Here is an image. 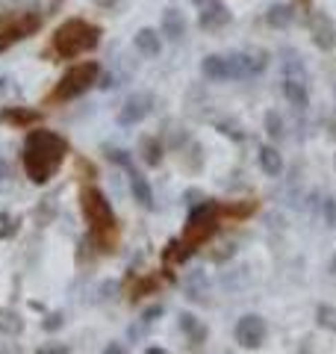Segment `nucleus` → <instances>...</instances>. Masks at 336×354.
<instances>
[{
	"instance_id": "f257e3e1",
	"label": "nucleus",
	"mask_w": 336,
	"mask_h": 354,
	"mask_svg": "<svg viewBox=\"0 0 336 354\" xmlns=\"http://www.w3.org/2000/svg\"><path fill=\"white\" fill-rule=\"evenodd\" d=\"M68 145L53 130H32L24 142V171L32 183L44 186L53 177V171L62 165Z\"/></svg>"
},
{
	"instance_id": "f03ea898",
	"label": "nucleus",
	"mask_w": 336,
	"mask_h": 354,
	"mask_svg": "<svg viewBox=\"0 0 336 354\" xmlns=\"http://www.w3.org/2000/svg\"><path fill=\"white\" fill-rule=\"evenodd\" d=\"M80 209L86 216V225L92 230V236L97 239V245L104 251L115 248V239H118V225H115V213L106 201V195L97 189V186H86L80 192Z\"/></svg>"
},
{
	"instance_id": "7ed1b4c3",
	"label": "nucleus",
	"mask_w": 336,
	"mask_h": 354,
	"mask_svg": "<svg viewBox=\"0 0 336 354\" xmlns=\"http://www.w3.org/2000/svg\"><path fill=\"white\" fill-rule=\"evenodd\" d=\"M97 41H100V30L95 24H88L83 18H71L53 32L50 48L59 53L62 59H74V57H80V53L95 50Z\"/></svg>"
},
{
	"instance_id": "20e7f679",
	"label": "nucleus",
	"mask_w": 336,
	"mask_h": 354,
	"mask_svg": "<svg viewBox=\"0 0 336 354\" xmlns=\"http://www.w3.org/2000/svg\"><path fill=\"white\" fill-rule=\"evenodd\" d=\"M221 225V204L218 201H200L198 207L189 209V218H186V225H183V236L180 242L186 248H198V245H204V242L209 236H216V230Z\"/></svg>"
},
{
	"instance_id": "39448f33",
	"label": "nucleus",
	"mask_w": 336,
	"mask_h": 354,
	"mask_svg": "<svg viewBox=\"0 0 336 354\" xmlns=\"http://www.w3.org/2000/svg\"><path fill=\"white\" fill-rule=\"evenodd\" d=\"M100 77V65L97 62H80L74 65V68L65 71V77L59 83H56V88L50 92L48 101H74V97H80L83 92H88Z\"/></svg>"
},
{
	"instance_id": "423d86ee",
	"label": "nucleus",
	"mask_w": 336,
	"mask_h": 354,
	"mask_svg": "<svg viewBox=\"0 0 336 354\" xmlns=\"http://www.w3.org/2000/svg\"><path fill=\"white\" fill-rule=\"evenodd\" d=\"M233 337H236L242 348L256 351V348H263V342L268 339V322L260 313H245L236 322V328H233Z\"/></svg>"
},
{
	"instance_id": "0eeeda50",
	"label": "nucleus",
	"mask_w": 336,
	"mask_h": 354,
	"mask_svg": "<svg viewBox=\"0 0 336 354\" xmlns=\"http://www.w3.org/2000/svg\"><path fill=\"white\" fill-rule=\"evenodd\" d=\"M151 109H153V95L151 92H136V95H130L124 106L118 109V124L121 127H133V124H139V121H144L151 115Z\"/></svg>"
},
{
	"instance_id": "6e6552de",
	"label": "nucleus",
	"mask_w": 336,
	"mask_h": 354,
	"mask_svg": "<svg viewBox=\"0 0 336 354\" xmlns=\"http://www.w3.org/2000/svg\"><path fill=\"white\" fill-rule=\"evenodd\" d=\"M310 36H312V44L319 50H333L336 48V24L330 15L324 12H312L310 15Z\"/></svg>"
},
{
	"instance_id": "1a4fd4ad",
	"label": "nucleus",
	"mask_w": 336,
	"mask_h": 354,
	"mask_svg": "<svg viewBox=\"0 0 336 354\" xmlns=\"http://www.w3.org/2000/svg\"><path fill=\"white\" fill-rule=\"evenodd\" d=\"M36 30H39V18L36 15H21V18H15L12 24H6L3 30H0V50H6L9 44H15L21 39L32 36Z\"/></svg>"
},
{
	"instance_id": "9d476101",
	"label": "nucleus",
	"mask_w": 336,
	"mask_h": 354,
	"mask_svg": "<svg viewBox=\"0 0 336 354\" xmlns=\"http://www.w3.org/2000/svg\"><path fill=\"white\" fill-rule=\"evenodd\" d=\"M198 24L204 30H209V32H216V30L230 24V9L224 6L221 0H209V3H204V9H200Z\"/></svg>"
},
{
	"instance_id": "9b49d317",
	"label": "nucleus",
	"mask_w": 336,
	"mask_h": 354,
	"mask_svg": "<svg viewBox=\"0 0 336 354\" xmlns=\"http://www.w3.org/2000/svg\"><path fill=\"white\" fill-rule=\"evenodd\" d=\"M283 97L295 109H307L310 106V92H307V80H295V77H283Z\"/></svg>"
},
{
	"instance_id": "f8f14e48",
	"label": "nucleus",
	"mask_w": 336,
	"mask_h": 354,
	"mask_svg": "<svg viewBox=\"0 0 336 354\" xmlns=\"http://www.w3.org/2000/svg\"><path fill=\"white\" fill-rule=\"evenodd\" d=\"M200 71H204L207 80H230V62L227 57H218V53H212V57H207L204 62H200Z\"/></svg>"
},
{
	"instance_id": "ddd939ff",
	"label": "nucleus",
	"mask_w": 336,
	"mask_h": 354,
	"mask_svg": "<svg viewBox=\"0 0 336 354\" xmlns=\"http://www.w3.org/2000/svg\"><path fill=\"white\" fill-rule=\"evenodd\" d=\"M180 330L189 337V342H192V348H198L200 342H207V325L200 322L198 316H192V313H180Z\"/></svg>"
},
{
	"instance_id": "4468645a",
	"label": "nucleus",
	"mask_w": 336,
	"mask_h": 354,
	"mask_svg": "<svg viewBox=\"0 0 336 354\" xmlns=\"http://www.w3.org/2000/svg\"><path fill=\"white\" fill-rule=\"evenodd\" d=\"M136 50L142 53V57H160V50H162V39H160V32L151 30V27H144L136 32Z\"/></svg>"
},
{
	"instance_id": "2eb2a0df",
	"label": "nucleus",
	"mask_w": 336,
	"mask_h": 354,
	"mask_svg": "<svg viewBox=\"0 0 336 354\" xmlns=\"http://www.w3.org/2000/svg\"><path fill=\"white\" fill-rule=\"evenodd\" d=\"M130 192H133V198H136L139 207L153 209V189H151V183L144 180L139 171H133V169H130Z\"/></svg>"
},
{
	"instance_id": "dca6fc26",
	"label": "nucleus",
	"mask_w": 336,
	"mask_h": 354,
	"mask_svg": "<svg viewBox=\"0 0 336 354\" xmlns=\"http://www.w3.org/2000/svg\"><path fill=\"white\" fill-rule=\"evenodd\" d=\"M162 36H168L171 41H180L186 36V18L177 9H165L162 15Z\"/></svg>"
},
{
	"instance_id": "f3484780",
	"label": "nucleus",
	"mask_w": 336,
	"mask_h": 354,
	"mask_svg": "<svg viewBox=\"0 0 336 354\" xmlns=\"http://www.w3.org/2000/svg\"><path fill=\"white\" fill-rule=\"evenodd\" d=\"M256 160H260V169H263L268 177H280V171H283V157L277 153L274 145H260V153H256Z\"/></svg>"
},
{
	"instance_id": "a211bd4d",
	"label": "nucleus",
	"mask_w": 336,
	"mask_h": 354,
	"mask_svg": "<svg viewBox=\"0 0 336 354\" xmlns=\"http://www.w3.org/2000/svg\"><path fill=\"white\" fill-rule=\"evenodd\" d=\"M265 21H268V27H274V30H286L295 21V12L289 3H272L265 12Z\"/></svg>"
},
{
	"instance_id": "6ab92c4d",
	"label": "nucleus",
	"mask_w": 336,
	"mask_h": 354,
	"mask_svg": "<svg viewBox=\"0 0 336 354\" xmlns=\"http://www.w3.org/2000/svg\"><path fill=\"white\" fill-rule=\"evenodd\" d=\"M21 330H24V319H21L15 310L0 307V334L3 337H18Z\"/></svg>"
},
{
	"instance_id": "aec40b11",
	"label": "nucleus",
	"mask_w": 336,
	"mask_h": 354,
	"mask_svg": "<svg viewBox=\"0 0 336 354\" xmlns=\"http://www.w3.org/2000/svg\"><path fill=\"white\" fill-rule=\"evenodd\" d=\"M283 57H286V59L280 62V65H283V77H295V80H307V68H304V62H301L292 50H283Z\"/></svg>"
},
{
	"instance_id": "412c9836",
	"label": "nucleus",
	"mask_w": 336,
	"mask_h": 354,
	"mask_svg": "<svg viewBox=\"0 0 336 354\" xmlns=\"http://www.w3.org/2000/svg\"><path fill=\"white\" fill-rule=\"evenodd\" d=\"M142 160L148 165H160L162 162V145L160 139H142Z\"/></svg>"
},
{
	"instance_id": "4be33fe9",
	"label": "nucleus",
	"mask_w": 336,
	"mask_h": 354,
	"mask_svg": "<svg viewBox=\"0 0 336 354\" xmlns=\"http://www.w3.org/2000/svg\"><path fill=\"white\" fill-rule=\"evenodd\" d=\"M316 325L336 334V307L333 304H319L316 307Z\"/></svg>"
},
{
	"instance_id": "5701e85b",
	"label": "nucleus",
	"mask_w": 336,
	"mask_h": 354,
	"mask_svg": "<svg viewBox=\"0 0 336 354\" xmlns=\"http://www.w3.org/2000/svg\"><path fill=\"white\" fill-rule=\"evenodd\" d=\"M186 292L192 301H207V281H204V274H192V278L186 281Z\"/></svg>"
},
{
	"instance_id": "b1692460",
	"label": "nucleus",
	"mask_w": 336,
	"mask_h": 354,
	"mask_svg": "<svg viewBox=\"0 0 336 354\" xmlns=\"http://www.w3.org/2000/svg\"><path fill=\"white\" fill-rule=\"evenodd\" d=\"M265 133H268L272 139H283V136H286V130H283V118H280V115L274 113V109H268V113H265Z\"/></svg>"
},
{
	"instance_id": "393cba45",
	"label": "nucleus",
	"mask_w": 336,
	"mask_h": 354,
	"mask_svg": "<svg viewBox=\"0 0 336 354\" xmlns=\"http://www.w3.org/2000/svg\"><path fill=\"white\" fill-rule=\"evenodd\" d=\"M0 118L12 121V124H32V121H39V113H30V109H6Z\"/></svg>"
},
{
	"instance_id": "a878e982",
	"label": "nucleus",
	"mask_w": 336,
	"mask_h": 354,
	"mask_svg": "<svg viewBox=\"0 0 336 354\" xmlns=\"http://www.w3.org/2000/svg\"><path fill=\"white\" fill-rule=\"evenodd\" d=\"M256 209V201H242V204H230V207H221V216L227 213V216H236V218H245V216H251Z\"/></svg>"
},
{
	"instance_id": "bb28decb",
	"label": "nucleus",
	"mask_w": 336,
	"mask_h": 354,
	"mask_svg": "<svg viewBox=\"0 0 336 354\" xmlns=\"http://www.w3.org/2000/svg\"><path fill=\"white\" fill-rule=\"evenodd\" d=\"M321 213H324V225H328V227H336V198H324Z\"/></svg>"
},
{
	"instance_id": "cd10ccee",
	"label": "nucleus",
	"mask_w": 336,
	"mask_h": 354,
	"mask_svg": "<svg viewBox=\"0 0 336 354\" xmlns=\"http://www.w3.org/2000/svg\"><path fill=\"white\" fill-rule=\"evenodd\" d=\"M156 290V281L153 278H142L136 286H133V298H142L144 292H153Z\"/></svg>"
},
{
	"instance_id": "c85d7f7f",
	"label": "nucleus",
	"mask_w": 336,
	"mask_h": 354,
	"mask_svg": "<svg viewBox=\"0 0 336 354\" xmlns=\"http://www.w3.org/2000/svg\"><path fill=\"white\" fill-rule=\"evenodd\" d=\"M218 130L224 133V136H233V139H242V136H245L236 121H218Z\"/></svg>"
},
{
	"instance_id": "c756f323",
	"label": "nucleus",
	"mask_w": 336,
	"mask_h": 354,
	"mask_svg": "<svg viewBox=\"0 0 336 354\" xmlns=\"http://www.w3.org/2000/svg\"><path fill=\"white\" fill-rule=\"evenodd\" d=\"M160 316H162V304H153V307H148V310L142 313V322H144V325H151V322H156Z\"/></svg>"
},
{
	"instance_id": "7c9ffc66",
	"label": "nucleus",
	"mask_w": 336,
	"mask_h": 354,
	"mask_svg": "<svg viewBox=\"0 0 336 354\" xmlns=\"http://www.w3.org/2000/svg\"><path fill=\"white\" fill-rule=\"evenodd\" d=\"M106 157H109L112 162H118V165H127V169H130V157H127L124 151H106Z\"/></svg>"
},
{
	"instance_id": "2f4dec72",
	"label": "nucleus",
	"mask_w": 336,
	"mask_h": 354,
	"mask_svg": "<svg viewBox=\"0 0 336 354\" xmlns=\"http://www.w3.org/2000/svg\"><path fill=\"white\" fill-rule=\"evenodd\" d=\"M36 354H68V346H56L53 342V346H41Z\"/></svg>"
},
{
	"instance_id": "473e14b6",
	"label": "nucleus",
	"mask_w": 336,
	"mask_h": 354,
	"mask_svg": "<svg viewBox=\"0 0 336 354\" xmlns=\"http://www.w3.org/2000/svg\"><path fill=\"white\" fill-rule=\"evenodd\" d=\"M56 328H62V316L59 313H53V316L44 319V330H56Z\"/></svg>"
},
{
	"instance_id": "72a5a7b5",
	"label": "nucleus",
	"mask_w": 336,
	"mask_h": 354,
	"mask_svg": "<svg viewBox=\"0 0 336 354\" xmlns=\"http://www.w3.org/2000/svg\"><path fill=\"white\" fill-rule=\"evenodd\" d=\"M104 354H127V351H124V346H121V342H109V346L104 348Z\"/></svg>"
},
{
	"instance_id": "f704fd0d",
	"label": "nucleus",
	"mask_w": 336,
	"mask_h": 354,
	"mask_svg": "<svg viewBox=\"0 0 336 354\" xmlns=\"http://www.w3.org/2000/svg\"><path fill=\"white\" fill-rule=\"evenodd\" d=\"M9 177V169H6V162H0V180H6Z\"/></svg>"
},
{
	"instance_id": "c9c22d12",
	"label": "nucleus",
	"mask_w": 336,
	"mask_h": 354,
	"mask_svg": "<svg viewBox=\"0 0 336 354\" xmlns=\"http://www.w3.org/2000/svg\"><path fill=\"white\" fill-rule=\"evenodd\" d=\"M144 354H168V351H165V348H156V346H151V348L144 351Z\"/></svg>"
},
{
	"instance_id": "e433bc0d",
	"label": "nucleus",
	"mask_w": 336,
	"mask_h": 354,
	"mask_svg": "<svg viewBox=\"0 0 336 354\" xmlns=\"http://www.w3.org/2000/svg\"><path fill=\"white\" fill-rule=\"evenodd\" d=\"M0 354H21V351H15V348H3V351H0Z\"/></svg>"
},
{
	"instance_id": "4c0bfd02",
	"label": "nucleus",
	"mask_w": 336,
	"mask_h": 354,
	"mask_svg": "<svg viewBox=\"0 0 336 354\" xmlns=\"http://www.w3.org/2000/svg\"><path fill=\"white\" fill-rule=\"evenodd\" d=\"M195 3H204V0H195Z\"/></svg>"
},
{
	"instance_id": "58836bf2",
	"label": "nucleus",
	"mask_w": 336,
	"mask_h": 354,
	"mask_svg": "<svg viewBox=\"0 0 336 354\" xmlns=\"http://www.w3.org/2000/svg\"><path fill=\"white\" fill-rule=\"evenodd\" d=\"M224 354H233V351H224Z\"/></svg>"
},
{
	"instance_id": "ea45409f",
	"label": "nucleus",
	"mask_w": 336,
	"mask_h": 354,
	"mask_svg": "<svg viewBox=\"0 0 336 354\" xmlns=\"http://www.w3.org/2000/svg\"><path fill=\"white\" fill-rule=\"evenodd\" d=\"M333 165H336V157H333Z\"/></svg>"
}]
</instances>
